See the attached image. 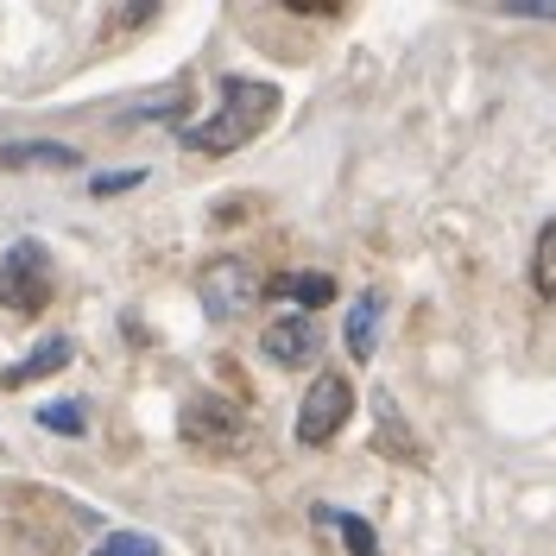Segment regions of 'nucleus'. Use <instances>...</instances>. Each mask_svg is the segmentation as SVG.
<instances>
[{"label": "nucleus", "instance_id": "15", "mask_svg": "<svg viewBox=\"0 0 556 556\" xmlns=\"http://www.w3.org/2000/svg\"><path fill=\"white\" fill-rule=\"evenodd\" d=\"M134 184H139L134 172H121V177H96V190H102V197H108V190H134Z\"/></svg>", "mask_w": 556, "mask_h": 556}, {"label": "nucleus", "instance_id": "1", "mask_svg": "<svg viewBox=\"0 0 556 556\" xmlns=\"http://www.w3.org/2000/svg\"><path fill=\"white\" fill-rule=\"evenodd\" d=\"M278 114V89L273 83H253V76H228L222 83V102L203 127H184V146L203 152V159H222V152H241L253 134H266V121Z\"/></svg>", "mask_w": 556, "mask_h": 556}, {"label": "nucleus", "instance_id": "3", "mask_svg": "<svg viewBox=\"0 0 556 556\" xmlns=\"http://www.w3.org/2000/svg\"><path fill=\"white\" fill-rule=\"evenodd\" d=\"M0 298L13 311H45V298H51V260H45L38 241L7 247V260H0Z\"/></svg>", "mask_w": 556, "mask_h": 556}, {"label": "nucleus", "instance_id": "7", "mask_svg": "<svg viewBox=\"0 0 556 556\" xmlns=\"http://www.w3.org/2000/svg\"><path fill=\"white\" fill-rule=\"evenodd\" d=\"M0 165H7V172H26V165L70 172V165H76V146H58V139H20V146H0Z\"/></svg>", "mask_w": 556, "mask_h": 556}, {"label": "nucleus", "instance_id": "9", "mask_svg": "<svg viewBox=\"0 0 556 556\" xmlns=\"http://www.w3.org/2000/svg\"><path fill=\"white\" fill-rule=\"evenodd\" d=\"M374 342H380V298H361V304L348 311V354H354V361H367Z\"/></svg>", "mask_w": 556, "mask_h": 556}, {"label": "nucleus", "instance_id": "11", "mask_svg": "<svg viewBox=\"0 0 556 556\" xmlns=\"http://www.w3.org/2000/svg\"><path fill=\"white\" fill-rule=\"evenodd\" d=\"M323 519L342 531L354 556H380V538H374V525H367V519H354V513H323Z\"/></svg>", "mask_w": 556, "mask_h": 556}, {"label": "nucleus", "instance_id": "2", "mask_svg": "<svg viewBox=\"0 0 556 556\" xmlns=\"http://www.w3.org/2000/svg\"><path fill=\"white\" fill-rule=\"evenodd\" d=\"M348 417H354V386H348L342 374H316V386L304 392V405H298V443H304V450L336 443Z\"/></svg>", "mask_w": 556, "mask_h": 556}, {"label": "nucleus", "instance_id": "4", "mask_svg": "<svg viewBox=\"0 0 556 556\" xmlns=\"http://www.w3.org/2000/svg\"><path fill=\"white\" fill-rule=\"evenodd\" d=\"M260 291H266V285H260V278H253V266H247V260H235V253H228V260H215V266L203 273V285H197V298H203V311L215 316V323H235V316L260 298Z\"/></svg>", "mask_w": 556, "mask_h": 556}, {"label": "nucleus", "instance_id": "6", "mask_svg": "<svg viewBox=\"0 0 556 556\" xmlns=\"http://www.w3.org/2000/svg\"><path fill=\"white\" fill-rule=\"evenodd\" d=\"M266 298H291V304H304V316H311L323 304H336V278L329 273H278V278H266Z\"/></svg>", "mask_w": 556, "mask_h": 556}, {"label": "nucleus", "instance_id": "10", "mask_svg": "<svg viewBox=\"0 0 556 556\" xmlns=\"http://www.w3.org/2000/svg\"><path fill=\"white\" fill-rule=\"evenodd\" d=\"M531 285H538V298H556V222L531 247Z\"/></svg>", "mask_w": 556, "mask_h": 556}, {"label": "nucleus", "instance_id": "12", "mask_svg": "<svg viewBox=\"0 0 556 556\" xmlns=\"http://www.w3.org/2000/svg\"><path fill=\"white\" fill-rule=\"evenodd\" d=\"M96 556H159V544L146 531H108L102 544H96Z\"/></svg>", "mask_w": 556, "mask_h": 556}, {"label": "nucleus", "instance_id": "5", "mask_svg": "<svg viewBox=\"0 0 556 556\" xmlns=\"http://www.w3.org/2000/svg\"><path fill=\"white\" fill-rule=\"evenodd\" d=\"M260 348L273 354L278 367H311L323 354V329H316V316H278V323H266Z\"/></svg>", "mask_w": 556, "mask_h": 556}, {"label": "nucleus", "instance_id": "8", "mask_svg": "<svg viewBox=\"0 0 556 556\" xmlns=\"http://www.w3.org/2000/svg\"><path fill=\"white\" fill-rule=\"evenodd\" d=\"M70 354H76V348H70L64 336H58V342L33 348V361H20V367H7L0 380H7V386H33V380H45V374H58V367H70Z\"/></svg>", "mask_w": 556, "mask_h": 556}, {"label": "nucleus", "instance_id": "14", "mask_svg": "<svg viewBox=\"0 0 556 556\" xmlns=\"http://www.w3.org/2000/svg\"><path fill=\"white\" fill-rule=\"evenodd\" d=\"M506 13H519V20H556V7H525V0H506Z\"/></svg>", "mask_w": 556, "mask_h": 556}, {"label": "nucleus", "instance_id": "13", "mask_svg": "<svg viewBox=\"0 0 556 556\" xmlns=\"http://www.w3.org/2000/svg\"><path fill=\"white\" fill-rule=\"evenodd\" d=\"M38 424H45V430H64V437H83V412H70V405H45Z\"/></svg>", "mask_w": 556, "mask_h": 556}]
</instances>
